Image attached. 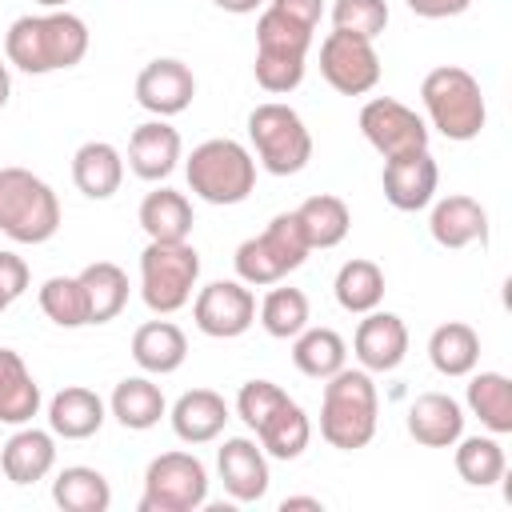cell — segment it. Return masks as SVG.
I'll return each mask as SVG.
<instances>
[{
	"label": "cell",
	"mask_w": 512,
	"mask_h": 512,
	"mask_svg": "<svg viewBox=\"0 0 512 512\" xmlns=\"http://www.w3.org/2000/svg\"><path fill=\"white\" fill-rule=\"evenodd\" d=\"M88 40V24L76 12L52 8L44 16H16L4 36V56L28 76H48L60 68H76L88 56Z\"/></svg>",
	"instance_id": "cell-1"
},
{
	"label": "cell",
	"mask_w": 512,
	"mask_h": 512,
	"mask_svg": "<svg viewBox=\"0 0 512 512\" xmlns=\"http://www.w3.org/2000/svg\"><path fill=\"white\" fill-rule=\"evenodd\" d=\"M376 420H380V396L372 384V372L364 368H340L324 380V396H320V436L340 448V452H356L368 448L376 436Z\"/></svg>",
	"instance_id": "cell-2"
},
{
	"label": "cell",
	"mask_w": 512,
	"mask_h": 512,
	"mask_svg": "<svg viewBox=\"0 0 512 512\" xmlns=\"http://www.w3.org/2000/svg\"><path fill=\"white\" fill-rule=\"evenodd\" d=\"M420 100H424L428 124L452 144L476 140L484 132V124H488V104H484L480 80L460 64L432 68L420 80Z\"/></svg>",
	"instance_id": "cell-3"
},
{
	"label": "cell",
	"mask_w": 512,
	"mask_h": 512,
	"mask_svg": "<svg viewBox=\"0 0 512 512\" xmlns=\"http://www.w3.org/2000/svg\"><path fill=\"white\" fill-rule=\"evenodd\" d=\"M184 176L192 196L216 208H232L244 204L256 188V156L232 136H212L192 148V156L184 160Z\"/></svg>",
	"instance_id": "cell-4"
},
{
	"label": "cell",
	"mask_w": 512,
	"mask_h": 512,
	"mask_svg": "<svg viewBox=\"0 0 512 512\" xmlns=\"http://www.w3.org/2000/svg\"><path fill=\"white\" fill-rule=\"evenodd\" d=\"M60 228V200L28 168H0V232L16 244H44Z\"/></svg>",
	"instance_id": "cell-5"
},
{
	"label": "cell",
	"mask_w": 512,
	"mask_h": 512,
	"mask_svg": "<svg viewBox=\"0 0 512 512\" xmlns=\"http://www.w3.org/2000/svg\"><path fill=\"white\" fill-rule=\"evenodd\" d=\"M248 140L252 156L272 176H296L312 160V132L304 116L280 100H264L248 112Z\"/></svg>",
	"instance_id": "cell-6"
},
{
	"label": "cell",
	"mask_w": 512,
	"mask_h": 512,
	"mask_svg": "<svg viewBox=\"0 0 512 512\" xmlns=\"http://www.w3.org/2000/svg\"><path fill=\"white\" fill-rule=\"evenodd\" d=\"M308 236L296 220V212H280L268 220V228L260 236H248L232 264H236V280H244L248 288H268L280 284L288 272H296L308 260Z\"/></svg>",
	"instance_id": "cell-7"
},
{
	"label": "cell",
	"mask_w": 512,
	"mask_h": 512,
	"mask_svg": "<svg viewBox=\"0 0 512 512\" xmlns=\"http://www.w3.org/2000/svg\"><path fill=\"white\" fill-rule=\"evenodd\" d=\"M200 280V252L188 240H148L140 252V300L156 316L180 312Z\"/></svg>",
	"instance_id": "cell-8"
},
{
	"label": "cell",
	"mask_w": 512,
	"mask_h": 512,
	"mask_svg": "<svg viewBox=\"0 0 512 512\" xmlns=\"http://www.w3.org/2000/svg\"><path fill=\"white\" fill-rule=\"evenodd\" d=\"M208 504V468L192 452H160L144 468L140 512H196Z\"/></svg>",
	"instance_id": "cell-9"
},
{
	"label": "cell",
	"mask_w": 512,
	"mask_h": 512,
	"mask_svg": "<svg viewBox=\"0 0 512 512\" xmlns=\"http://www.w3.org/2000/svg\"><path fill=\"white\" fill-rule=\"evenodd\" d=\"M320 76L340 96H364L380 84V56L376 44L352 32H328L320 40Z\"/></svg>",
	"instance_id": "cell-10"
},
{
	"label": "cell",
	"mask_w": 512,
	"mask_h": 512,
	"mask_svg": "<svg viewBox=\"0 0 512 512\" xmlns=\"http://www.w3.org/2000/svg\"><path fill=\"white\" fill-rule=\"evenodd\" d=\"M360 132L364 140L388 160V156H400V152H416V148H428V120L408 108L404 100L396 96H372L364 108H360Z\"/></svg>",
	"instance_id": "cell-11"
},
{
	"label": "cell",
	"mask_w": 512,
	"mask_h": 512,
	"mask_svg": "<svg viewBox=\"0 0 512 512\" xmlns=\"http://www.w3.org/2000/svg\"><path fill=\"white\" fill-rule=\"evenodd\" d=\"M192 320L212 340H236L256 324V296L244 280H212L196 288Z\"/></svg>",
	"instance_id": "cell-12"
},
{
	"label": "cell",
	"mask_w": 512,
	"mask_h": 512,
	"mask_svg": "<svg viewBox=\"0 0 512 512\" xmlns=\"http://www.w3.org/2000/svg\"><path fill=\"white\" fill-rule=\"evenodd\" d=\"M380 188H384V200L396 212H420V208H428L436 200L440 168H436V160H432L428 148L400 152V156H388L384 160Z\"/></svg>",
	"instance_id": "cell-13"
},
{
	"label": "cell",
	"mask_w": 512,
	"mask_h": 512,
	"mask_svg": "<svg viewBox=\"0 0 512 512\" xmlns=\"http://www.w3.org/2000/svg\"><path fill=\"white\" fill-rule=\"evenodd\" d=\"M216 476L236 504H256L268 496V484H272L268 452L252 436H228L216 448Z\"/></svg>",
	"instance_id": "cell-14"
},
{
	"label": "cell",
	"mask_w": 512,
	"mask_h": 512,
	"mask_svg": "<svg viewBox=\"0 0 512 512\" xmlns=\"http://www.w3.org/2000/svg\"><path fill=\"white\" fill-rule=\"evenodd\" d=\"M196 100V76L184 60L176 56H156L140 68L136 76V104L160 120L180 116Z\"/></svg>",
	"instance_id": "cell-15"
},
{
	"label": "cell",
	"mask_w": 512,
	"mask_h": 512,
	"mask_svg": "<svg viewBox=\"0 0 512 512\" xmlns=\"http://www.w3.org/2000/svg\"><path fill=\"white\" fill-rule=\"evenodd\" d=\"M352 356L360 360L364 372H392L408 356V324L396 312H364L352 336Z\"/></svg>",
	"instance_id": "cell-16"
},
{
	"label": "cell",
	"mask_w": 512,
	"mask_h": 512,
	"mask_svg": "<svg viewBox=\"0 0 512 512\" xmlns=\"http://www.w3.org/2000/svg\"><path fill=\"white\" fill-rule=\"evenodd\" d=\"M184 160V140L180 132L168 124V120H144L140 128H132L128 136V168L148 180V184H160L176 172V164Z\"/></svg>",
	"instance_id": "cell-17"
},
{
	"label": "cell",
	"mask_w": 512,
	"mask_h": 512,
	"mask_svg": "<svg viewBox=\"0 0 512 512\" xmlns=\"http://www.w3.org/2000/svg\"><path fill=\"white\" fill-rule=\"evenodd\" d=\"M428 232L448 252H460L468 244H484L488 240V208L464 192L440 196L428 212Z\"/></svg>",
	"instance_id": "cell-18"
},
{
	"label": "cell",
	"mask_w": 512,
	"mask_h": 512,
	"mask_svg": "<svg viewBox=\"0 0 512 512\" xmlns=\"http://www.w3.org/2000/svg\"><path fill=\"white\" fill-rule=\"evenodd\" d=\"M52 468H56V436H52V428L44 432V428L20 424V428L0 444V472H4L12 484H20V488L44 480Z\"/></svg>",
	"instance_id": "cell-19"
},
{
	"label": "cell",
	"mask_w": 512,
	"mask_h": 512,
	"mask_svg": "<svg viewBox=\"0 0 512 512\" xmlns=\"http://www.w3.org/2000/svg\"><path fill=\"white\" fill-rule=\"evenodd\" d=\"M408 436L420 448H452L464 436V408L448 392H420L408 404Z\"/></svg>",
	"instance_id": "cell-20"
},
{
	"label": "cell",
	"mask_w": 512,
	"mask_h": 512,
	"mask_svg": "<svg viewBox=\"0 0 512 512\" xmlns=\"http://www.w3.org/2000/svg\"><path fill=\"white\" fill-rule=\"evenodd\" d=\"M168 420H172V432L184 444H212L224 432V424L232 420V412H228V404H224L220 392H212V388H188L168 408Z\"/></svg>",
	"instance_id": "cell-21"
},
{
	"label": "cell",
	"mask_w": 512,
	"mask_h": 512,
	"mask_svg": "<svg viewBox=\"0 0 512 512\" xmlns=\"http://www.w3.org/2000/svg\"><path fill=\"white\" fill-rule=\"evenodd\" d=\"M108 420V404L84 388V384H68L60 388L52 400H48V428L52 436H64V440H88L104 428Z\"/></svg>",
	"instance_id": "cell-22"
},
{
	"label": "cell",
	"mask_w": 512,
	"mask_h": 512,
	"mask_svg": "<svg viewBox=\"0 0 512 512\" xmlns=\"http://www.w3.org/2000/svg\"><path fill=\"white\" fill-rule=\"evenodd\" d=\"M108 412L116 416L120 428H128V432H148V428H156V424L168 416V400H164L160 384L144 372V376H124V380L112 388Z\"/></svg>",
	"instance_id": "cell-23"
},
{
	"label": "cell",
	"mask_w": 512,
	"mask_h": 512,
	"mask_svg": "<svg viewBox=\"0 0 512 512\" xmlns=\"http://www.w3.org/2000/svg\"><path fill=\"white\" fill-rule=\"evenodd\" d=\"M72 184L88 200H108L124 184V156L108 140H88L72 152Z\"/></svg>",
	"instance_id": "cell-24"
},
{
	"label": "cell",
	"mask_w": 512,
	"mask_h": 512,
	"mask_svg": "<svg viewBox=\"0 0 512 512\" xmlns=\"http://www.w3.org/2000/svg\"><path fill=\"white\" fill-rule=\"evenodd\" d=\"M132 360L148 376H172L188 360V336L172 320H148L132 332Z\"/></svg>",
	"instance_id": "cell-25"
},
{
	"label": "cell",
	"mask_w": 512,
	"mask_h": 512,
	"mask_svg": "<svg viewBox=\"0 0 512 512\" xmlns=\"http://www.w3.org/2000/svg\"><path fill=\"white\" fill-rule=\"evenodd\" d=\"M40 412V384L16 348H0V424H32Z\"/></svg>",
	"instance_id": "cell-26"
},
{
	"label": "cell",
	"mask_w": 512,
	"mask_h": 512,
	"mask_svg": "<svg viewBox=\"0 0 512 512\" xmlns=\"http://www.w3.org/2000/svg\"><path fill=\"white\" fill-rule=\"evenodd\" d=\"M428 360L440 376L460 380L480 364V332L464 320H448L428 336Z\"/></svg>",
	"instance_id": "cell-27"
},
{
	"label": "cell",
	"mask_w": 512,
	"mask_h": 512,
	"mask_svg": "<svg viewBox=\"0 0 512 512\" xmlns=\"http://www.w3.org/2000/svg\"><path fill=\"white\" fill-rule=\"evenodd\" d=\"M468 412L492 432L508 436L512 432V380L504 372H468V392H464Z\"/></svg>",
	"instance_id": "cell-28"
},
{
	"label": "cell",
	"mask_w": 512,
	"mask_h": 512,
	"mask_svg": "<svg viewBox=\"0 0 512 512\" xmlns=\"http://www.w3.org/2000/svg\"><path fill=\"white\" fill-rule=\"evenodd\" d=\"M84 284V300H88V324H108L124 312L128 304V272L112 260H92L80 272Z\"/></svg>",
	"instance_id": "cell-29"
},
{
	"label": "cell",
	"mask_w": 512,
	"mask_h": 512,
	"mask_svg": "<svg viewBox=\"0 0 512 512\" xmlns=\"http://www.w3.org/2000/svg\"><path fill=\"white\" fill-rule=\"evenodd\" d=\"M140 228L148 232V240H188L192 236V200L176 188H156L140 200V212H136Z\"/></svg>",
	"instance_id": "cell-30"
},
{
	"label": "cell",
	"mask_w": 512,
	"mask_h": 512,
	"mask_svg": "<svg viewBox=\"0 0 512 512\" xmlns=\"http://www.w3.org/2000/svg\"><path fill=\"white\" fill-rule=\"evenodd\" d=\"M52 504L64 512H108L112 508V484L104 472L88 464H68L52 480Z\"/></svg>",
	"instance_id": "cell-31"
},
{
	"label": "cell",
	"mask_w": 512,
	"mask_h": 512,
	"mask_svg": "<svg viewBox=\"0 0 512 512\" xmlns=\"http://www.w3.org/2000/svg\"><path fill=\"white\" fill-rule=\"evenodd\" d=\"M332 296L352 316H364V312L380 308V300H384V268L376 260H364V256L344 260L336 280H332Z\"/></svg>",
	"instance_id": "cell-32"
},
{
	"label": "cell",
	"mask_w": 512,
	"mask_h": 512,
	"mask_svg": "<svg viewBox=\"0 0 512 512\" xmlns=\"http://www.w3.org/2000/svg\"><path fill=\"white\" fill-rule=\"evenodd\" d=\"M452 464H456V476L472 488H492L496 480H504V468H508V456L500 448V436L484 432V436H460L452 444Z\"/></svg>",
	"instance_id": "cell-33"
},
{
	"label": "cell",
	"mask_w": 512,
	"mask_h": 512,
	"mask_svg": "<svg viewBox=\"0 0 512 512\" xmlns=\"http://www.w3.org/2000/svg\"><path fill=\"white\" fill-rule=\"evenodd\" d=\"M292 364L308 380H328L332 372L348 364V344L332 328H304L292 336Z\"/></svg>",
	"instance_id": "cell-34"
},
{
	"label": "cell",
	"mask_w": 512,
	"mask_h": 512,
	"mask_svg": "<svg viewBox=\"0 0 512 512\" xmlns=\"http://www.w3.org/2000/svg\"><path fill=\"white\" fill-rule=\"evenodd\" d=\"M296 220H300V228H304V236H308V248H336V244L348 236V228H352L348 204H344L340 196H332V192L308 196V200L296 208Z\"/></svg>",
	"instance_id": "cell-35"
},
{
	"label": "cell",
	"mask_w": 512,
	"mask_h": 512,
	"mask_svg": "<svg viewBox=\"0 0 512 512\" xmlns=\"http://www.w3.org/2000/svg\"><path fill=\"white\" fill-rule=\"evenodd\" d=\"M256 440H260V448H264L272 460H296V456H304V448H308V440H312V420H308V412H304L296 400H288V404L256 432Z\"/></svg>",
	"instance_id": "cell-36"
},
{
	"label": "cell",
	"mask_w": 512,
	"mask_h": 512,
	"mask_svg": "<svg viewBox=\"0 0 512 512\" xmlns=\"http://www.w3.org/2000/svg\"><path fill=\"white\" fill-rule=\"evenodd\" d=\"M36 300H40V312L56 328H84L88 324V300H84L80 276H48L40 284Z\"/></svg>",
	"instance_id": "cell-37"
},
{
	"label": "cell",
	"mask_w": 512,
	"mask_h": 512,
	"mask_svg": "<svg viewBox=\"0 0 512 512\" xmlns=\"http://www.w3.org/2000/svg\"><path fill=\"white\" fill-rule=\"evenodd\" d=\"M260 328L272 336V340H292L296 332L308 328L312 312H308V296L300 288H272L264 300H260Z\"/></svg>",
	"instance_id": "cell-38"
},
{
	"label": "cell",
	"mask_w": 512,
	"mask_h": 512,
	"mask_svg": "<svg viewBox=\"0 0 512 512\" xmlns=\"http://www.w3.org/2000/svg\"><path fill=\"white\" fill-rule=\"evenodd\" d=\"M312 48V28L288 20L276 8H264L256 20V52H272V56H304L308 60Z\"/></svg>",
	"instance_id": "cell-39"
},
{
	"label": "cell",
	"mask_w": 512,
	"mask_h": 512,
	"mask_svg": "<svg viewBox=\"0 0 512 512\" xmlns=\"http://www.w3.org/2000/svg\"><path fill=\"white\" fill-rule=\"evenodd\" d=\"M288 400H292V396H288L280 384H272V380H248V384H240V392H236V416H240L252 432H260Z\"/></svg>",
	"instance_id": "cell-40"
},
{
	"label": "cell",
	"mask_w": 512,
	"mask_h": 512,
	"mask_svg": "<svg viewBox=\"0 0 512 512\" xmlns=\"http://www.w3.org/2000/svg\"><path fill=\"white\" fill-rule=\"evenodd\" d=\"M388 0H336L332 4V28L352 32L364 40H376L388 28Z\"/></svg>",
	"instance_id": "cell-41"
},
{
	"label": "cell",
	"mask_w": 512,
	"mask_h": 512,
	"mask_svg": "<svg viewBox=\"0 0 512 512\" xmlns=\"http://www.w3.org/2000/svg\"><path fill=\"white\" fill-rule=\"evenodd\" d=\"M304 68L308 60L304 56H272V52H256V64H252V76L264 92L272 96H284V92H296L304 84Z\"/></svg>",
	"instance_id": "cell-42"
},
{
	"label": "cell",
	"mask_w": 512,
	"mask_h": 512,
	"mask_svg": "<svg viewBox=\"0 0 512 512\" xmlns=\"http://www.w3.org/2000/svg\"><path fill=\"white\" fill-rule=\"evenodd\" d=\"M28 288V264L16 252H0V316L24 296Z\"/></svg>",
	"instance_id": "cell-43"
},
{
	"label": "cell",
	"mask_w": 512,
	"mask_h": 512,
	"mask_svg": "<svg viewBox=\"0 0 512 512\" xmlns=\"http://www.w3.org/2000/svg\"><path fill=\"white\" fill-rule=\"evenodd\" d=\"M268 8L284 12L288 20H296V24L312 28V32H316V24H320V16H324V0H268Z\"/></svg>",
	"instance_id": "cell-44"
},
{
	"label": "cell",
	"mask_w": 512,
	"mask_h": 512,
	"mask_svg": "<svg viewBox=\"0 0 512 512\" xmlns=\"http://www.w3.org/2000/svg\"><path fill=\"white\" fill-rule=\"evenodd\" d=\"M408 12H416L420 20H448L472 8V0H404Z\"/></svg>",
	"instance_id": "cell-45"
},
{
	"label": "cell",
	"mask_w": 512,
	"mask_h": 512,
	"mask_svg": "<svg viewBox=\"0 0 512 512\" xmlns=\"http://www.w3.org/2000/svg\"><path fill=\"white\" fill-rule=\"evenodd\" d=\"M220 12H232V16H248V12H256V8H264L268 0H212Z\"/></svg>",
	"instance_id": "cell-46"
},
{
	"label": "cell",
	"mask_w": 512,
	"mask_h": 512,
	"mask_svg": "<svg viewBox=\"0 0 512 512\" xmlns=\"http://www.w3.org/2000/svg\"><path fill=\"white\" fill-rule=\"evenodd\" d=\"M292 508H312V512H320L324 504H320L316 496H284V500H280V512H292Z\"/></svg>",
	"instance_id": "cell-47"
},
{
	"label": "cell",
	"mask_w": 512,
	"mask_h": 512,
	"mask_svg": "<svg viewBox=\"0 0 512 512\" xmlns=\"http://www.w3.org/2000/svg\"><path fill=\"white\" fill-rule=\"evenodd\" d=\"M8 96H12V72H8V64L0 60V108L8 104Z\"/></svg>",
	"instance_id": "cell-48"
},
{
	"label": "cell",
	"mask_w": 512,
	"mask_h": 512,
	"mask_svg": "<svg viewBox=\"0 0 512 512\" xmlns=\"http://www.w3.org/2000/svg\"><path fill=\"white\" fill-rule=\"evenodd\" d=\"M36 4H40V8H48V12H52V8H64V4H68V0H36Z\"/></svg>",
	"instance_id": "cell-49"
}]
</instances>
